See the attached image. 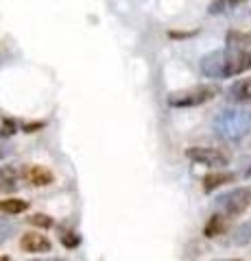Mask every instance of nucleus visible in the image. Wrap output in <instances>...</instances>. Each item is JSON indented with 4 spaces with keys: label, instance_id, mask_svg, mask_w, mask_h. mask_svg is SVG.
Segmentation results:
<instances>
[{
    "label": "nucleus",
    "instance_id": "ddd939ff",
    "mask_svg": "<svg viewBox=\"0 0 251 261\" xmlns=\"http://www.w3.org/2000/svg\"><path fill=\"white\" fill-rule=\"evenodd\" d=\"M249 242H251V218L247 220V222H242L232 235L234 246H245V244H249Z\"/></svg>",
    "mask_w": 251,
    "mask_h": 261
},
{
    "label": "nucleus",
    "instance_id": "a211bd4d",
    "mask_svg": "<svg viewBox=\"0 0 251 261\" xmlns=\"http://www.w3.org/2000/svg\"><path fill=\"white\" fill-rule=\"evenodd\" d=\"M15 130H18V124L11 118H3V122H0V137H11Z\"/></svg>",
    "mask_w": 251,
    "mask_h": 261
},
{
    "label": "nucleus",
    "instance_id": "f257e3e1",
    "mask_svg": "<svg viewBox=\"0 0 251 261\" xmlns=\"http://www.w3.org/2000/svg\"><path fill=\"white\" fill-rule=\"evenodd\" d=\"M201 74L208 79H230L251 70V50L240 48H223L206 55L199 63Z\"/></svg>",
    "mask_w": 251,
    "mask_h": 261
},
{
    "label": "nucleus",
    "instance_id": "0eeeda50",
    "mask_svg": "<svg viewBox=\"0 0 251 261\" xmlns=\"http://www.w3.org/2000/svg\"><path fill=\"white\" fill-rule=\"evenodd\" d=\"M22 176L24 181L35 185V187H44V185H51L55 181V176L51 170H46L44 166H27L22 170Z\"/></svg>",
    "mask_w": 251,
    "mask_h": 261
},
{
    "label": "nucleus",
    "instance_id": "f3484780",
    "mask_svg": "<svg viewBox=\"0 0 251 261\" xmlns=\"http://www.w3.org/2000/svg\"><path fill=\"white\" fill-rule=\"evenodd\" d=\"M29 222L33 224V226H39V228H51L55 222H53V218L51 216H46V214H33L29 218Z\"/></svg>",
    "mask_w": 251,
    "mask_h": 261
},
{
    "label": "nucleus",
    "instance_id": "9b49d317",
    "mask_svg": "<svg viewBox=\"0 0 251 261\" xmlns=\"http://www.w3.org/2000/svg\"><path fill=\"white\" fill-rule=\"evenodd\" d=\"M234 178H236V174H232V172H212V174L203 176V192H214L216 187L232 183Z\"/></svg>",
    "mask_w": 251,
    "mask_h": 261
},
{
    "label": "nucleus",
    "instance_id": "5701e85b",
    "mask_svg": "<svg viewBox=\"0 0 251 261\" xmlns=\"http://www.w3.org/2000/svg\"><path fill=\"white\" fill-rule=\"evenodd\" d=\"M11 152V148H9V146H0V159H3V157H7V154H9Z\"/></svg>",
    "mask_w": 251,
    "mask_h": 261
},
{
    "label": "nucleus",
    "instance_id": "6ab92c4d",
    "mask_svg": "<svg viewBox=\"0 0 251 261\" xmlns=\"http://www.w3.org/2000/svg\"><path fill=\"white\" fill-rule=\"evenodd\" d=\"M173 39H181V37H190V35H194V33H177V31H171L168 33Z\"/></svg>",
    "mask_w": 251,
    "mask_h": 261
},
{
    "label": "nucleus",
    "instance_id": "1a4fd4ad",
    "mask_svg": "<svg viewBox=\"0 0 251 261\" xmlns=\"http://www.w3.org/2000/svg\"><path fill=\"white\" fill-rule=\"evenodd\" d=\"M227 96L234 102H251V79H242L238 83H234Z\"/></svg>",
    "mask_w": 251,
    "mask_h": 261
},
{
    "label": "nucleus",
    "instance_id": "412c9836",
    "mask_svg": "<svg viewBox=\"0 0 251 261\" xmlns=\"http://www.w3.org/2000/svg\"><path fill=\"white\" fill-rule=\"evenodd\" d=\"M31 261H66L61 257H42V259H31Z\"/></svg>",
    "mask_w": 251,
    "mask_h": 261
},
{
    "label": "nucleus",
    "instance_id": "f8f14e48",
    "mask_svg": "<svg viewBox=\"0 0 251 261\" xmlns=\"http://www.w3.org/2000/svg\"><path fill=\"white\" fill-rule=\"evenodd\" d=\"M27 209H29V202L22 200V198H5V200H0V214L18 216V214H24Z\"/></svg>",
    "mask_w": 251,
    "mask_h": 261
},
{
    "label": "nucleus",
    "instance_id": "dca6fc26",
    "mask_svg": "<svg viewBox=\"0 0 251 261\" xmlns=\"http://www.w3.org/2000/svg\"><path fill=\"white\" fill-rule=\"evenodd\" d=\"M59 242H61L66 248H77L79 244H81V238H79L75 231H63V233L59 235Z\"/></svg>",
    "mask_w": 251,
    "mask_h": 261
},
{
    "label": "nucleus",
    "instance_id": "39448f33",
    "mask_svg": "<svg viewBox=\"0 0 251 261\" xmlns=\"http://www.w3.org/2000/svg\"><path fill=\"white\" fill-rule=\"evenodd\" d=\"M186 157L194 163L201 166H210V168H225L230 163V157L218 148H206V146H192L186 150Z\"/></svg>",
    "mask_w": 251,
    "mask_h": 261
},
{
    "label": "nucleus",
    "instance_id": "aec40b11",
    "mask_svg": "<svg viewBox=\"0 0 251 261\" xmlns=\"http://www.w3.org/2000/svg\"><path fill=\"white\" fill-rule=\"evenodd\" d=\"M42 126H44L42 122H35V124H27V126H24V130H27V133H33L35 128H42Z\"/></svg>",
    "mask_w": 251,
    "mask_h": 261
},
{
    "label": "nucleus",
    "instance_id": "393cba45",
    "mask_svg": "<svg viewBox=\"0 0 251 261\" xmlns=\"http://www.w3.org/2000/svg\"><path fill=\"white\" fill-rule=\"evenodd\" d=\"M0 261H9V257H0Z\"/></svg>",
    "mask_w": 251,
    "mask_h": 261
},
{
    "label": "nucleus",
    "instance_id": "4468645a",
    "mask_svg": "<svg viewBox=\"0 0 251 261\" xmlns=\"http://www.w3.org/2000/svg\"><path fill=\"white\" fill-rule=\"evenodd\" d=\"M245 0H212L208 7V11L212 13V15H218V13H225V11H230V9H236L238 5H242Z\"/></svg>",
    "mask_w": 251,
    "mask_h": 261
},
{
    "label": "nucleus",
    "instance_id": "6e6552de",
    "mask_svg": "<svg viewBox=\"0 0 251 261\" xmlns=\"http://www.w3.org/2000/svg\"><path fill=\"white\" fill-rule=\"evenodd\" d=\"M22 172L15 166H0V192H13Z\"/></svg>",
    "mask_w": 251,
    "mask_h": 261
},
{
    "label": "nucleus",
    "instance_id": "2eb2a0df",
    "mask_svg": "<svg viewBox=\"0 0 251 261\" xmlns=\"http://www.w3.org/2000/svg\"><path fill=\"white\" fill-rule=\"evenodd\" d=\"M13 233H15V224L9 222L7 218H0V244H5Z\"/></svg>",
    "mask_w": 251,
    "mask_h": 261
},
{
    "label": "nucleus",
    "instance_id": "20e7f679",
    "mask_svg": "<svg viewBox=\"0 0 251 261\" xmlns=\"http://www.w3.org/2000/svg\"><path fill=\"white\" fill-rule=\"evenodd\" d=\"M251 205V187H236L227 194H221L214 200V209L225 218L245 214Z\"/></svg>",
    "mask_w": 251,
    "mask_h": 261
},
{
    "label": "nucleus",
    "instance_id": "f03ea898",
    "mask_svg": "<svg viewBox=\"0 0 251 261\" xmlns=\"http://www.w3.org/2000/svg\"><path fill=\"white\" fill-rule=\"evenodd\" d=\"M214 133L225 142H238L251 130V111L247 109H223L212 122Z\"/></svg>",
    "mask_w": 251,
    "mask_h": 261
},
{
    "label": "nucleus",
    "instance_id": "7ed1b4c3",
    "mask_svg": "<svg viewBox=\"0 0 251 261\" xmlns=\"http://www.w3.org/2000/svg\"><path fill=\"white\" fill-rule=\"evenodd\" d=\"M214 96H216V87L197 85L190 89H179V92L168 94L166 102H168V107H173V109H190V107H199V105L212 100Z\"/></svg>",
    "mask_w": 251,
    "mask_h": 261
},
{
    "label": "nucleus",
    "instance_id": "4be33fe9",
    "mask_svg": "<svg viewBox=\"0 0 251 261\" xmlns=\"http://www.w3.org/2000/svg\"><path fill=\"white\" fill-rule=\"evenodd\" d=\"M240 176H251V161L247 168H240Z\"/></svg>",
    "mask_w": 251,
    "mask_h": 261
},
{
    "label": "nucleus",
    "instance_id": "9d476101",
    "mask_svg": "<svg viewBox=\"0 0 251 261\" xmlns=\"http://www.w3.org/2000/svg\"><path fill=\"white\" fill-rule=\"evenodd\" d=\"M225 231H227V218L221 216V214H214L208 220V224L203 226L206 238H218V235H223Z\"/></svg>",
    "mask_w": 251,
    "mask_h": 261
},
{
    "label": "nucleus",
    "instance_id": "b1692460",
    "mask_svg": "<svg viewBox=\"0 0 251 261\" xmlns=\"http://www.w3.org/2000/svg\"><path fill=\"white\" fill-rule=\"evenodd\" d=\"M221 261H242V259H221Z\"/></svg>",
    "mask_w": 251,
    "mask_h": 261
},
{
    "label": "nucleus",
    "instance_id": "423d86ee",
    "mask_svg": "<svg viewBox=\"0 0 251 261\" xmlns=\"http://www.w3.org/2000/svg\"><path fill=\"white\" fill-rule=\"evenodd\" d=\"M20 248L24 252H51L53 244L48 238H44V235L31 231V233H24L20 238Z\"/></svg>",
    "mask_w": 251,
    "mask_h": 261
}]
</instances>
